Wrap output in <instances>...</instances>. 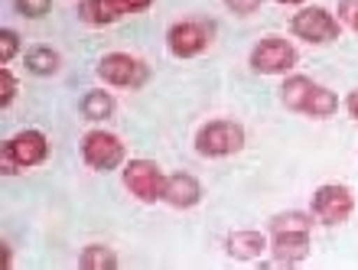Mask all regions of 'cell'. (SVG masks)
<instances>
[{
    "mask_svg": "<svg viewBox=\"0 0 358 270\" xmlns=\"http://www.w3.org/2000/svg\"><path fill=\"white\" fill-rule=\"evenodd\" d=\"M313 215L306 212H283L271 222V248L277 264L293 267L310 254V232H313Z\"/></svg>",
    "mask_w": 358,
    "mask_h": 270,
    "instance_id": "cell-1",
    "label": "cell"
},
{
    "mask_svg": "<svg viewBox=\"0 0 358 270\" xmlns=\"http://www.w3.org/2000/svg\"><path fill=\"white\" fill-rule=\"evenodd\" d=\"M280 101L290 108L293 114H306V118H332L339 111V98L336 92L316 85L306 75H290L280 88Z\"/></svg>",
    "mask_w": 358,
    "mask_h": 270,
    "instance_id": "cell-2",
    "label": "cell"
},
{
    "mask_svg": "<svg viewBox=\"0 0 358 270\" xmlns=\"http://www.w3.org/2000/svg\"><path fill=\"white\" fill-rule=\"evenodd\" d=\"M245 147V127L238 121H208L196 134V150L202 157H231Z\"/></svg>",
    "mask_w": 358,
    "mask_h": 270,
    "instance_id": "cell-3",
    "label": "cell"
},
{
    "mask_svg": "<svg viewBox=\"0 0 358 270\" xmlns=\"http://www.w3.org/2000/svg\"><path fill=\"white\" fill-rule=\"evenodd\" d=\"M300 62V52L293 46L290 39H280V36H267L261 39L251 52V69L261 75H287L296 69Z\"/></svg>",
    "mask_w": 358,
    "mask_h": 270,
    "instance_id": "cell-4",
    "label": "cell"
},
{
    "mask_svg": "<svg viewBox=\"0 0 358 270\" xmlns=\"http://www.w3.org/2000/svg\"><path fill=\"white\" fill-rule=\"evenodd\" d=\"M310 212L320 225H342L349 222L355 212V199L342 183H326L316 189V196L310 202Z\"/></svg>",
    "mask_w": 358,
    "mask_h": 270,
    "instance_id": "cell-5",
    "label": "cell"
},
{
    "mask_svg": "<svg viewBox=\"0 0 358 270\" xmlns=\"http://www.w3.org/2000/svg\"><path fill=\"white\" fill-rule=\"evenodd\" d=\"M98 75H101V82L114 85V88H141L150 78V66L127 52H108L98 62Z\"/></svg>",
    "mask_w": 358,
    "mask_h": 270,
    "instance_id": "cell-6",
    "label": "cell"
},
{
    "mask_svg": "<svg viewBox=\"0 0 358 270\" xmlns=\"http://www.w3.org/2000/svg\"><path fill=\"white\" fill-rule=\"evenodd\" d=\"M124 186L131 192L134 199L141 202H160L163 199V189H166V176L163 169L150 159H131L124 166Z\"/></svg>",
    "mask_w": 358,
    "mask_h": 270,
    "instance_id": "cell-7",
    "label": "cell"
},
{
    "mask_svg": "<svg viewBox=\"0 0 358 270\" xmlns=\"http://www.w3.org/2000/svg\"><path fill=\"white\" fill-rule=\"evenodd\" d=\"M290 29L296 39L320 46V43H332V39L339 36V20L322 7H303L290 17Z\"/></svg>",
    "mask_w": 358,
    "mask_h": 270,
    "instance_id": "cell-8",
    "label": "cell"
},
{
    "mask_svg": "<svg viewBox=\"0 0 358 270\" xmlns=\"http://www.w3.org/2000/svg\"><path fill=\"white\" fill-rule=\"evenodd\" d=\"M82 159H85L92 169H101V173H111L124 163V140L111 131H92L82 140Z\"/></svg>",
    "mask_w": 358,
    "mask_h": 270,
    "instance_id": "cell-9",
    "label": "cell"
},
{
    "mask_svg": "<svg viewBox=\"0 0 358 270\" xmlns=\"http://www.w3.org/2000/svg\"><path fill=\"white\" fill-rule=\"evenodd\" d=\"M206 46H208V27L196 23V20H182V23L170 27V33H166V49L176 59H192Z\"/></svg>",
    "mask_w": 358,
    "mask_h": 270,
    "instance_id": "cell-10",
    "label": "cell"
},
{
    "mask_svg": "<svg viewBox=\"0 0 358 270\" xmlns=\"http://www.w3.org/2000/svg\"><path fill=\"white\" fill-rule=\"evenodd\" d=\"M3 147L13 153V159H17L20 169L39 166V163H46V157H49V140H46V134H39V131H20V134H13Z\"/></svg>",
    "mask_w": 358,
    "mask_h": 270,
    "instance_id": "cell-11",
    "label": "cell"
},
{
    "mask_svg": "<svg viewBox=\"0 0 358 270\" xmlns=\"http://www.w3.org/2000/svg\"><path fill=\"white\" fill-rule=\"evenodd\" d=\"M163 202L170 208H196L202 202V186L192 173H173L166 176V189H163Z\"/></svg>",
    "mask_w": 358,
    "mask_h": 270,
    "instance_id": "cell-12",
    "label": "cell"
},
{
    "mask_svg": "<svg viewBox=\"0 0 358 270\" xmlns=\"http://www.w3.org/2000/svg\"><path fill=\"white\" fill-rule=\"evenodd\" d=\"M267 248V238L261 232H231L225 238V251L235 261H255Z\"/></svg>",
    "mask_w": 358,
    "mask_h": 270,
    "instance_id": "cell-13",
    "label": "cell"
},
{
    "mask_svg": "<svg viewBox=\"0 0 358 270\" xmlns=\"http://www.w3.org/2000/svg\"><path fill=\"white\" fill-rule=\"evenodd\" d=\"M78 17L88 27H104V23L121 20V10L114 7V0H82L78 3Z\"/></svg>",
    "mask_w": 358,
    "mask_h": 270,
    "instance_id": "cell-14",
    "label": "cell"
},
{
    "mask_svg": "<svg viewBox=\"0 0 358 270\" xmlns=\"http://www.w3.org/2000/svg\"><path fill=\"white\" fill-rule=\"evenodd\" d=\"M82 118L85 121H94V124H101V121H108L114 114V98L108 92H101V88H92V92L82 98Z\"/></svg>",
    "mask_w": 358,
    "mask_h": 270,
    "instance_id": "cell-15",
    "label": "cell"
},
{
    "mask_svg": "<svg viewBox=\"0 0 358 270\" xmlns=\"http://www.w3.org/2000/svg\"><path fill=\"white\" fill-rule=\"evenodd\" d=\"M23 62H27V69L33 75H56L59 72V52L52 46H33L23 56Z\"/></svg>",
    "mask_w": 358,
    "mask_h": 270,
    "instance_id": "cell-16",
    "label": "cell"
},
{
    "mask_svg": "<svg viewBox=\"0 0 358 270\" xmlns=\"http://www.w3.org/2000/svg\"><path fill=\"white\" fill-rule=\"evenodd\" d=\"M78 267L82 270H114L117 267V254L104 244H92L85 251L78 254Z\"/></svg>",
    "mask_w": 358,
    "mask_h": 270,
    "instance_id": "cell-17",
    "label": "cell"
},
{
    "mask_svg": "<svg viewBox=\"0 0 358 270\" xmlns=\"http://www.w3.org/2000/svg\"><path fill=\"white\" fill-rule=\"evenodd\" d=\"M17 56H20V36L13 29H0V62H10Z\"/></svg>",
    "mask_w": 358,
    "mask_h": 270,
    "instance_id": "cell-18",
    "label": "cell"
},
{
    "mask_svg": "<svg viewBox=\"0 0 358 270\" xmlns=\"http://www.w3.org/2000/svg\"><path fill=\"white\" fill-rule=\"evenodd\" d=\"M13 98H17V78H13V72H0V108H10L13 104Z\"/></svg>",
    "mask_w": 358,
    "mask_h": 270,
    "instance_id": "cell-19",
    "label": "cell"
},
{
    "mask_svg": "<svg viewBox=\"0 0 358 270\" xmlns=\"http://www.w3.org/2000/svg\"><path fill=\"white\" fill-rule=\"evenodd\" d=\"M17 10L23 17H46L49 10H52V0H17Z\"/></svg>",
    "mask_w": 358,
    "mask_h": 270,
    "instance_id": "cell-20",
    "label": "cell"
},
{
    "mask_svg": "<svg viewBox=\"0 0 358 270\" xmlns=\"http://www.w3.org/2000/svg\"><path fill=\"white\" fill-rule=\"evenodd\" d=\"M114 7L121 10V17H131V13H143V10H150L153 0H114Z\"/></svg>",
    "mask_w": 358,
    "mask_h": 270,
    "instance_id": "cell-21",
    "label": "cell"
},
{
    "mask_svg": "<svg viewBox=\"0 0 358 270\" xmlns=\"http://www.w3.org/2000/svg\"><path fill=\"white\" fill-rule=\"evenodd\" d=\"M225 7L231 13H238V17H251V13H257L261 0H225Z\"/></svg>",
    "mask_w": 358,
    "mask_h": 270,
    "instance_id": "cell-22",
    "label": "cell"
},
{
    "mask_svg": "<svg viewBox=\"0 0 358 270\" xmlns=\"http://www.w3.org/2000/svg\"><path fill=\"white\" fill-rule=\"evenodd\" d=\"M355 17H358V0H339V20L342 23H355Z\"/></svg>",
    "mask_w": 358,
    "mask_h": 270,
    "instance_id": "cell-23",
    "label": "cell"
},
{
    "mask_svg": "<svg viewBox=\"0 0 358 270\" xmlns=\"http://www.w3.org/2000/svg\"><path fill=\"white\" fill-rule=\"evenodd\" d=\"M0 159H3V163H0V169H3V173H20V166H17V159H13V153H10L7 147H0Z\"/></svg>",
    "mask_w": 358,
    "mask_h": 270,
    "instance_id": "cell-24",
    "label": "cell"
},
{
    "mask_svg": "<svg viewBox=\"0 0 358 270\" xmlns=\"http://www.w3.org/2000/svg\"><path fill=\"white\" fill-rule=\"evenodd\" d=\"M345 108H349V114L358 121V88H355V92H349V98H345Z\"/></svg>",
    "mask_w": 358,
    "mask_h": 270,
    "instance_id": "cell-25",
    "label": "cell"
},
{
    "mask_svg": "<svg viewBox=\"0 0 358 270\" xmlns=\"http://www.w3.org/2000/svg\"><path fill=\"white\" fill-rule=\"evenodd\" d=\"M13 264V251H10V244H3V264L0 267H10Z\"/></svg>",
    "mask_w": 358,
    "mask_h": 270,
    "instance_id": "cell-26",
    "label": "cell"
},
{
    "mask_svg": "<svg viewBox=\"0 0 358 270\" xmlns=\"http://www.w3.org/2000/svg\"><path fill=\"white\" fill-rule=\"evenodd\" d=\"M277 3H303V0H277Z\"/></svg>",
    "mask_w": 358,
    "mask_h": 270,
    "instance_id": "cell-27",
    "label": "cell"
},
{
    "mask_svg": "<svg viewBox=\"0 0 358 270\" xmlns=\"http://www.w3.org/2000/svg\"><path fill=\"white\" fill-rule=\"evenodd\" d=\"M352 29H358V17H355V23H352Z\"/></svg>",
    "mask_w": 358,
    "mask_h": 270,
    "instance_id": "cell-28",
    "label": "cell"
}]
</instances>
